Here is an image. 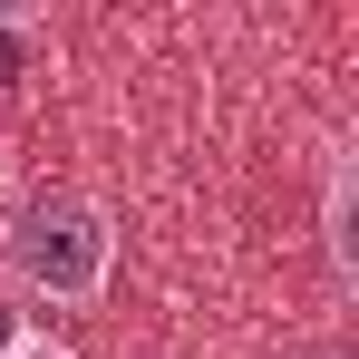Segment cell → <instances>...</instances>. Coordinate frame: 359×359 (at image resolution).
Here are the masks:
<instances>
[{"label": "cell", "mask_w": 359, "mask_h": 359, "mask_svg": "<svg viewBox=\"0 0 359 359\" xmlns=\"http://www.w3.org/2000/svg\"><path fill=\"white\" fill-rule=\"evenodd\" d=\"M320 243H330V272L350 282L359 272V243H350V146L330 156V184H320Z\"/></svg>", "instance_id": "cell-2"}, {"label": "cell", "mask_w": 359, "mask_h": 359, "mask_svg": "<svg viewBox=\"0 0 359 359\" xmlns=\"http://www.w3.org/2000/svg\"><path fill=\"white\" fill-rule=\"evenodd\" d=\"M20 340H29V330H20V311H10V301H0V359L20 350Z\"/></svg>", "instance_id": "cell-4"}, {"label": "cell", "mask_w": 359, "mask_h": 359, "mask_svg": "<svg viewBox=\"0 0 359 359\" xmlns=\"http://www.w3.org/2000/svg\"><path fill=\"white\" fill-rule=\"evenodd\" d=\"M29 59H39V10H0V88L29 78Z\"/></svg>", "instance_id": "cell-3"}, {"label": "cell", "mask_w": 359, "mask_h": 359, "mask_svg": "<svg viewBox=\"0 0 359 359\" xmlns=\"http://www.w3.org/2000/svg\"><path fill=\"white\" fill-rule=\"evenodd\" d=\"M10 359H78V350H59V340H20Z\"/></svg>", "instance_id": "cell-5"}, {"label": "cell", "mask_w": 359, "mask_h": 359, "mask_svg": "<svg viewBox=\"0 0 359 359\" xmlns=\"http://www.w3.org/2000/svg\"><path fill=\"white\" fill-rule=\"evenodd\" d=\"M0 262H10V282H20L29 301H49V311H88V301H107V282H117V224H107L97 194H78V184H39V194L10 204V224H0Z\"/></svg>", "instance_id": "cell-1"}, {"label": "cell", "mask_w": 359, "mask_h": 359, "mask_svg": "<svg viewBox=\"0 0 359 359\" xmlns=\"http://www.w3.org/2000/svg\"><path fill=\"white\" fill-rule=\"evenodd\" d=\"M292 359H350V350H340V340H301Z\"/></svg>", "instance_id": "cell-6"}]
</instances>
